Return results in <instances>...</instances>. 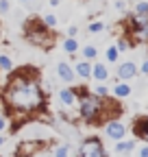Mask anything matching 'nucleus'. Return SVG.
I'll list each match as a JSON object with an SVG mask.
<instances>
[{
	"mask_svg": "<svg viewBox=\"0 0 148 157\" xmlns=\"http://www.w3.org/2000/svg\"><path fill=\"white\" fill-rule=\"evenodd\" d=\"M74 74H76L79 78H83V81L91 78V61H87V59L76 61V63H74Z\"/></svg>",
	"mask_w": 148,
	"mask_h": 157,
	"instance_id": "9b49d317",
	"label": "nucleus"
},
{
	"mask_svg": "<svg viewBox=\"0 0 148 157\" xmlns=\"http://www.w3.org/2000/svg\"><path fill=\"white\" fill-rule=\"evenodd\" d=\"M15 157H24V155H15Z\"/></svg>",
	"mask_w": 148,
	"mask_h": 157,
	"instance_id": "c9c22d12",
	"label": "nucleus"
},
{
	"mask_svg": "<svg viewBox=\"0 0 148 157\" xmlns=\"http://www.w3.org/2000/svg\"><path fill=\"white\" fill-rule=\"evenodd\" d=\"M142 74H148V59L142 63Z\"/></svg>",
	"mask_w": 148,
	"mask_h": 157,
	"instance_id": "c756f323",
	"label": "nucleus"
},
{
	"mask_svg": "<svg viewBox=\"0 0 148 157\" xmlns=\"http://www.w3.org/2000/svg\"><path fill=\"white\" fill-rule=\"evenodd\" d=\"M0 39H2V26H0Z\"/></svg>",
	"mask_w": 148,
	"mask_h": 157,
	"instance_id": "f704fd0d",
	"label": "nucleus"
},
{
	"mask_svg": "<svg viewBox=\"0 0 148 157\" xmlns=\"http://www.w3.org/2000/svg\"><path fill=\"white\" fill-rule=\"evenodd\" d=\"M79 94L76 98V109L81 120H85L87 124H96V122H105V98H98L96 94H91L87 87H74Z\"/></svg>",
	"mask_w": 148,
	"mask_h": 157,
	"instance_id": "f03ea898",
	"label": "nucleus"
},
{
	"mask_svg": "<svg viewBox=\"0 0 148 157\" xmlns=\"http://www.w3.org/2000/svg\"><path fill=\"white\" fill-rule=\"evenodd\" d=\"M76 33H79L76 26H70V29H68V35H72V37H76Z\"/></svg>",
	"mask_w": 148,
	"mask_h": 157,
	"instance_id": "cd10ccee",
	"label": "nucleus"
},
{
	"mask_svg": "<svg viewBox=\"0 0 148 157\" xmlns=\"http://www.w3.org/2000/svg\"><path fill=\"white\" fill-rule=\"evenodd\" d=\"M116 9H118V11H124V2H122V0H118V2H116Z\"/></svg>",
	"mask_w": 148,
	"mask_h": 157,
	"instance_id": "7c9ffc66",
	"label": "nucleus"
},
{
	"mask_svg": "<svg viewBox=\"0 0 148 157\" xmlns=\"http://www.w3.org/2000/svg\"><path fill=\"white\" fill-rule=\"evenodd\" d=\"M57 96H59V101H61L65 107H76L79 94H76V90H74V87H61V90L57 92Z\"/></svg>",
	"mask_w": 148,
	"mask_h": 157,
	"instance_id": "6e6552de",
	"label": "nucleus"
},
{
	"mask_svg": "<svg viewBox=\"0 0 148 157\" xmlns=\"http://www.w3.org/2000/svg\"><path fill=\"white\" fill-rule=\"evenodd\" d=\"M105 133H107V137H111V140H124V135H126V127L120 122V120H116V118H111V120H107L105 122Z\"/></svg>",
	"mask_w": 148,
	"mask_h": 157,
	"instance_id": "423d86ee",
	"label": "nucleus"
},
{
	"mask_svg": "<svg viewBox=\"0 0 148 157\" xmlns=\"http://www.w3.org/2000/svg\"><path fill=\"white\" fill-rule=\"evenodd\" d=\"M118 57H120V50H118L116 46H109V48H107V61H109V63H116Z\"/></svg>",
	"mask_w": 148,
	"mask_h": 157,
	"instance_id": "4be33fe9",
	"label": "nucleus"
},
{
	"mask_svg": "<svg viewBox=\"0 0 148 157\" xmlns=\"http://www.w3.org/2000/svg\"><path fill=\"white\" fill-rule=\"evenodd\" d=\"M13 70H15V63H13V59H11L7 52H0V72L9 74V72H13Z\"/></svg>",
	"mask_w": 148,
	"mask_h": 157,
	"instance_id": "dca6fc26",
	"label": "nucleus"
},
{
	"mask_svg": "<svg viewBox=\"0 0 148 157\" xmlns=\"http://www.w3.org/2000/svg\"><path fill=\"white\" fill-rule=\"evenodd\" d=\"M61 46H63V50H65L68 55H72V57L76 55V52H79V48H81V46H79V39H76V37H72V35H68V37L63 39Z\"/></svg>",
	"mask_w": 148,
	"mask_h": 157,
	"instance_id": "4468645a",
	"label": "nucleus"
},
{
	"mask_svg": "<svg viewBox=\"0 0 148 157\" xmlns=\"http://www.w3.org/2000/svg\"><path fill=\"white\" fill-rule=\"evenodd\" d=\"M24 37L26 42L37 46V48H52L54 42H57V37H54V33L42 22V20H28L26 26H24Z\"/></svg>",
	"mask_w": 148,
	"mask_h": 157,
	"instance_id": "7ed1b4c3",
	"label": "nucleus"
},
{
	"mask_svg": "<svg viewBox=\"0 0 148 157\" xmlns=\"http://www.w3.org/2000/svg\"><path fill=\"white\" fill-rule=\"evenodd\" d=\"M2 103L9 109V118H17V120H26L44 111L46 92L35 68H20L9 72V83L2 90Z\"/></svg>",
	"mask_w": 148,
	"mask_h": 157,
	"instance_id": "f257e3e1",
	"label": "nucleus"
},
{
	"mask_svg": "<svg viewBox=\"0 0 148 157\" xmlns=\"http://www.w3.org/2000/svg\"><path fill=\"white\" fill-rule=\"evenodd\" d=\"M116 74H118L120 81H131V78L137 74V66H135L133 61H124V63H120V66H118Z\"/></svg>",
	"mask_w": 148,
	"mask_h": 157,
	"instance_id": "0eeeda50",
	"label": "nucleus"
},
{
	"mask_svg": "<svg viewBox=\"0 0 148 157\" xmlns=\"http://www.w3.org/2000/svg\"><path fill=\"white\" fill-rule=\"evenodd\" d=\"M133 131H135L137 137H142V140L148 142V118H139V120H135Z\"/></svg>",
	"mask_w": 148,
	"mask_h": 157,
	"instance_id": "2eb2a0df",
	"label": "nucleus"
},
{
	"mask_svg": "<svg viewBox=\"0 0 148 157\" xmlns=\"http://www.w3.org/2000/svg\"><path fill=\"white\" fill-rule=\"evenodd\" d=\"M39 20H42V22H44V24H46V26H48L50 31H54V29H57V22H59V20H57V15H54V13H44V15H42Z\"/></svg>",
	"mask_w": 148,
	"mask_h": 157,
	"instance_id": "a211bd4d",
	"label": "nucleus"
},
{
	"mask_svg": "<svg viewBox=\"0 0 148 157\" xmlns=\"http://www.w3.org/2000/svg\"><path fill=\"white\" fill-rule=\"evenodd\" d=\"M91 78H94L96 83H105L109 78V70L105 63H91Z\"/></svg>",
	"mask_w": 148,
	"mask_h": 157,
	"instance_id": "f8f14e48",
	"label": "nucleus"
},
{
	"mask_svg": "<svg viewBox=\"0 0 148 157\" xmlns=\"http://www.w3.org/2000/svg\"><path fill=\"white\" fill-rule=\"evenodd\" d=\"M76 157H107V153H105V146L98 137H87V140L81 142Z\"/></svg>",
	"mask_w": 148,
	"mask_h": 157,
	"instance_id": "39448f33",
	"label": "nucleus"
},
{
	"mask_svg": "<svg viewBox=\"0 0 148 157\" xmlns=\"http://www.w3.org/2000/svg\"><path fill=\"white\" fill-rule=\"evenodd\" d=\"M109 92L113 94V98H126V96H131V85H128L126 81H120V83H116L113 87H111Z\"/></svg>",
	"mask_w": 148,
	"mask_h": 157,
	"instance_id": "ddd939ff",
	"label": "nucleus"
},
{
	"mask_svg": "<svg viewBox=\"0 0 148 157\" xmlns=\"http://www.w3.org/2000/svg\"><path fill=\"white\" fill-rule=\"evenodd\" d=\"M9 124H11L9 113H0V133H5V131L9 129Z\"/></svg>",
	"mask_w": 148,
	"mask_h": 157,
	"instance_id": "5701e85b",
	"label": "nucleus"
},
{
	"mask_svg": "<svg viewBox=\"0 0 148 157\" xmlns=\"http://www.w3.org/2000/svg\"><path fill=\"white\" fill-rule=\"evenodd\" d=\"M81 50V55H83V59H87V61H94V59L98 57V48L96 46H83V48H79Z\"/></svg>",
	"mask_w": 148,
	"mask_h": 157,
	"instance_id": "f3484780",
	"label": "nucleus"
},
{
	"mask_svg": "<svg viewBox=\"0 0 148 157\" xmlns=\"http://www.w3.org/2000/svg\"><path fill=\"white\" fill-rule=\"evenodd\" d=\"M57 76L61 78L63 83H74V78H76V74H74V68L65 61L57 63Z\"/></svg>",
	"mask_w": 148,
	"mask_h": 157,
	"instance_id": "9d476101",
	"label": "nucleus"
},
{
	"mask_svg": "<svg viewBox=\"0 0 148 157\" xmlns=\"http://www.w3.org/2000/svg\"><path fill=\"white\" fill-rule=\"evenodd\" d=\"M135 148V142L133 140H126V142H120L118 140V144H116V153H131Z\"/></svg>",
	"mask_w": 148,
	"mask_h": 157,
	"instance_id": "6ab92c4d",
	"label": "nucleus"
},
{
	"mask_svg": "<svg viewBox=\"0 0 148 157\" xmlns=\"http://www.w3.org/2000/svg\"><path fill=\"white\" fill-rule=\"evenodd\" d=\"M48 5H50V7H57V5H59V0H48Z\"/></svg>",
	"mask_w": 148,
	"mask_h": 157,
	"instance_id": "2f4dec72",
	"label": "nucleus"
},
{
	"mask_svg": "<svg viewBox=\"0 0 148 157\" xmlns=\"http://www.w3.org/2000/svg\"><path fill=\"white\" fill-rule=\"evenodd\" d=\"M20 2H24V5H28V2H35V0H20Z\"/></svg>",
	"mask_w": 148,
	"mask_h": 157,
	"instance_id": "72a5a7b5",
	"label": "nucleus"
},
{
	"mask_svg": "<svg viewBox=\"0 0 148 157\" xmlns=\"http://www.w3.org/2000/svg\"><path fill=\"white\" fill-rule=\"evenodd\" d=\"M52 157H70V144H57L52 148Z\"/></svg>",
	"mask_w": 148,
	"mask_h": 157,
	"instance_id": "aec40b11",
	"label": "nucleus"
},
{
	"mask_svg": "<svg viewBox=\"0 0 148 157\" xmlns=\"http://www.w3.org/2000/svg\"><path fill=\"white\" fill-rule=\"evenodd\" d=\"M5 142H7V137H5V135H2V133H0V146H2V144H5Z\"/></svg>",
	"mask_w": 148,
	"mask_h": 157,
	"instance_id": "473e14b6",
	"label": "nucleus"
},
{
	"mask_svg": "<svg viewBox=\"0 0 148 157\" xmlns=\"http://www.w3.org/2000/svg\"><path fill=\"white\" fill-rule=\"evenodd\" d=\"M116 48L122 52V50H128V48H131V42H128V39H124V37H120L118 39V44H116Z\"/></svg>",
	"mask_w": 148,
	"mask_h": 157,
	"instance_id": "a878e982",
	"label": "nucleus"
},
{
	"mask_svg": "<svg viewBox=\"0 0 148 157\" xmlns=\"http://www.w3.org/2000/svg\"><path fill=\"white\" fill-rule=\"evenodd\" d=\"M135 13L137 15H148V2H137L135 5Z\"/></svg>",
	"mask_w": 148,
	"mask_h": 157,
	"instance_id": "bb28decb",
	"label": "nucleus"
},
{
	"mask_svg": "<svg viewBox=\"0 0 148 157\" xmlns=\"http://www.w3.org/2000/svg\"><path fill=\"white\" fill-rule=\"evenodd\" d=\"M87 31H89V33H102V31H105V24H102V22H89Z\"/></svg>",
	"mask_w": 148,
	"mask_h": 157,
	"instance_id": "b1692460",
	"label": "nucleus"
},
{
	"mask_svg": "<svg viewBox=\"0 0 148 157\" xmlns=\"http://www.w3.org/2000/svg\"><path fill=\"white\" fill-rule=\"evenodd\" d=\"M128 31H131V39L135 42H148V15H133L128 20Z\"/></svg>",
	"mask_w": 148,
	"mask_h": 157,
	"instance_id": "20e7f679",
	"label": "nucleus"
},
{
	"mask_svg": "<svg viewBox=\"0 0 148 157\" xmlns=\"http://www.w3.org/2000/svg\"><path fill=\"white\" fill-rule=\"evenodd\" d=\"M42 148V142L39 140H24V142H20V146H17V151H15V155H24V157H33V153H37Z\"/></svg>",
	"mask_w": 148,
	"mask_h": 157,
	"instance_id": "1a4fd4ad",
	"label": "nucleus"
},
{
	"mask_svg": "<svg viewBox=\"0 0 148 157\" xmlns=\"http://www.w3.org/2000/svg\"><path fill=\"white\" fill-rule=\"evenodd\" d=\"M139 157H148V146H142L139 148Z\"/></svg>",
	"mask_w": 148,
	"mask_h": 157,
	"instance_id": "c85d7f7f",
	"label": "nucleus"
},
{
	"mask_svg": "<svg viewBox=\"0 0 148 157\" xmlns=\"http://www.w3.org/2000/svg\"><path fill=\"white\" fill-rule=\"evenodd\" d=\"M91 94H96L98 98H107V96H109V87H107L105 83H98L94 90H91Z\"/></svg>",
	"mask_w": 148,
	"mask_h": 157,
	"instance_id": "412c9836",
	"label": "nucleus"
},
{
	"mask_svg": "<svg viewBox=\"0 0 148 157\" xmlns=\"http://www.w3.org/2000/svg\"><path fill=\"white\" fill-rule=\"evenodd\" d=\"M11 13V0H0V15Z\"/></svg>",
	"mask_w": 148,
	"mask_h": 157,
	"instance_id": "393cba45",
	"label": "nucleus"
}]
</instances>
